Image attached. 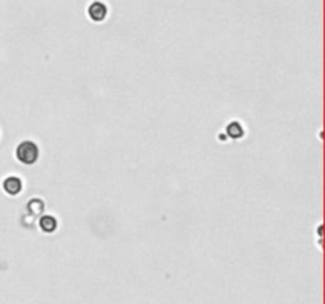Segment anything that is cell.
Returning <instances> with one entry per match:
<instances>
[{
	"instance_id": "2",
	"label": "cell",
	"mask_w": 325,
	"mask_h": 304,
	"mask_svg": "<svg viewBox=\"0 0 325 304\" xmlns=\"http://www.w3.org/2000/svg\"><path fill=\"white\" fill-rule=\"evenodd\" d=\"M2 187L5 190V194L14 197L22 190V181L18 176H8V178H5Z\"/></svg>"
},
{
	"instance_id": "3",
	"label": "cell",
	"mask_w": 325,
	"mask_h": 304,
	"mask_svg": "<svg viewBox=\"0 0 325 304\" xmlns=\"http://www.w3.org/2000/svg\"><path fill=\"white\" fill-rule=\"evenodd\" d=\"M89 16H91V19L92 21H96V22H100V21H104L107 18V6L102 3V2H94L91 6H89V10H88Z\"/></svg>"
},
{
	"instance_id": "1",
	"label": "cell",
	"mask_w": 325,
	"mask_h": 304,
	"mask_svg": "<svg viewBox=\"0 0 325 304\" xmlns=\"http://www.w3.org/2000/svg\"><path fill=\"white\" fill-rule=\"evenodd\" d=\"M38 146L33 141H22L16 147V159L24 165H33L38 160Z\"/></svg>"
},
{
	"instance_id": "6",
	"label": "cell",
	"mask_w": 325,
	"mask_h": 304,
	"mask_svg": "<svg viewBox=\"0 0 325 304\" xmlns=\"http://www.w3.org/2000/svg\"><path fill=\"white\" fill-rule=\"evenodd\" d=\"M227 135L230 138H233V140H238V138H241L244 135V130L239 122H230L227 125Z\"/></svg>"
},
{
	"instance_id": "4",
	"label": "cell",
	"mask_w": 325,
	"mask_h": 304,
	"mask_svg": "<svg viewBox=\"0 0 325 304\" xmlns=\"http://www.w3.org/2000/svg\"><path fill=\"white\" fill-rule=\"evenodd\" d=\"M40 228L43 230L45 233H53V231L57 228L56 217H54V215H49V214L41 215V219H40Z\"/></svg>"
},
{
	"instance_id": "5",
	"label": "cell",
	"mask_w": 325,
	"mask_h": 304,
	"mask_svg": "<svg viewBox=\"0 0 325 304\" xmlns=\"http://www.w3.org/2000/svg\"><path fill=\"white\" fill-rule=\"evenodd\" d=\"M27 211H29L30 215H40V214H43V211H45L43 200H40V198L30 200V202L27 203Z\"/></svg>"
}]
</instances>
